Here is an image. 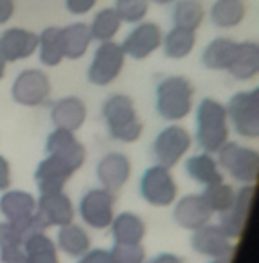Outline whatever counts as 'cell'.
I'll return each instance as SVG.
<instances>
[{"label": "cell", "mask_w": 259, "mask_h": 263, "mask_svg": "<svg viewBox=\"0 0 259 263\" xmlns=\"http://www.w3.org/2000/svg\"><path fill=\"white\" fill-rule=\"evenodd\" d=\"M194 141L202 152L214 155L229 141L230 126L227 108L222 101L214 98H204L194 110Z\"/></svg>", "instance_id": "6da1fadb"}, {"label": "cell", "mask_w": 259, "mask_h": 263, "mask_svg": "<svg viewBox=\"0 0 259 263\" xmlns=\"http://www.w3.org/2000/svg\"><path fill=\"white\" fill-rule=\"evenodd\" d=\"M103 117L112 139L124 144L137 143L143 136L144 124L133 105V99L126 94H112L103 105Z\"/></svg>", "instance_id": "7a4b0ae2"}, {"label": "cell", "mask_w": 259, "mask_h": 263, "mask_svg": "<svg viewBox=\"0 0 259 263\" xmlns=\"http://www.w3.org/2000/svg\"><path fill=\"white\" fill-rule=\"evenodd\" d=\"M194 87L184 76H166L155 88V108L169 123L182 121L193 112Z\"/></svg>", "instance_id": "3957f363"}, {"label": "cell", "mask_w": 259, "mask_h": 263, "mask_svg": "<svg viewBox=\"0 0 259 263\" xmlns=\"http://www.w3.org/2000/svg\"><path fill=\"white\" fill-rule=\"evenodd\" d=\"M216 161L222 172L232 177L241 186H254L259 175V154L250 146L227 141L218 152Z\"/></svg>", "instance_id": "277c9868"}, {"label": "cell", "mask_w": 259, "mask_h": 263, "mask_svg": "<svg viewBox=\"0 0 259 263\" xmlns=\"http://www.w3.org/2000/svg\"><path fill=\"white\" fill-rule=\"evenodd\" d=\"M229 126L243 139L259 137V88L236 92L225 105Z\"/></svg>", "instance_id": "5b68a950"}, {"label": "cell", "mask_w": 259, "mask_h": 263, "mask_svg": "<svg viewBox=\"0 0 259 263\" xmlns=\"http://www.w3.org/2000/svg\"><path fill=\"white\" fill-rule=\"evenodd\" d=\"M139 193L153 208H169L176 202L178 186L171 170L153 164L144 170L139 180Z\"/></svg>", "instance_id": "8992f818"}, {"label": "cell", "mask_w": 259, "mask_h": 263, "mask_svg": "<svg viewBox=\"0 0 259 263\" xmlns=\"http://www.w3.org/2000/svg\"><path fill=\"white\" fill-rule=\"evenodd\" d=\"M193 146V137L187 132V128L180 124L171 123L169 126L162 128L153 141V159L155 164H161L164 168H175L180 161L186 159Z\"/></svg>", "instance_id": "52a82bcc"}, {"label": "cell", "mask_w": 259, "mask_h": 263, "mask_svg": "<svg viewBox=\"0 0 259 263\" xmlns=\"http://www.w3.org/2000/svg\"><path fill=\"white\" fill-rule=\"evenodd\" d=\"M124 62H126V54L121 44H117L115 40L103 42L92 56L90 67L87 70V80L95 87H106L121 76Z\"/></svg>", "instance_id": "ba28073f"}, {"label": "cell", "mask_w": 259, "mask_h": 263, "mask_svg": "<svg viewBox=\"0 0 259 263\" xmlns=\"http://www.w3.org/2000/svg\"><path fill=\"white\" fill-rule=\"evenodd\" d=\"M115 195L105 187H90L85 191L77 204V213L83 223L90 229L105 231L115 216Z\"/></svg>", "instance_id": "9c48e42d"}, {"label": "cell", "mask_w": 259, "mask_h": 263, "mask_svg": "<svg viewBox=\"0 0 259 263\" xmlns=\"http://www.w3.org/2000/svg\"><path fill=\"white\" fill-rule=\"evenodd\" d=\"M51 80L40 69H26L15 78L11 85V98L27 108H36L51 98Z\"/></svg>", "instance_id": "30bf717a"}, {"label": "cell", "mask_w": 259, "mask_h": 263, "mask_svg": "<svg viewBox=\"0 0 259 263\" xmlns=\"http://www.w3.org/2000/svg\"><path fill=\"white\" fill-rule=\"evenodd\" d=\"M36 216L38 223L44 231L51 227H62L74 222L76 209L65 191H54V193H42L36 198Z\"/></svg>", "instance_id": "8fae6325"}, {"label": "cell", "mask_w": 259, "mask_h": 263, "mask_svg": "<svg viewBox=\"0 0 259 263\" xmlns=\"http://www.w3.org/2000/svg\"><path fill=\"white\" fill-rule=\"evenodd\" d=\"M45 152L49 157L58 159L65 166H69L74 173L85 164V159H87V150L76 137V134L62 128H54L47 136Z\"/></svg>", "instance_id": "7c38bea8"}, {"label": "cell", "mask_w": 259, "mask_h": 263, "mask_svg": "<svg viewBox=\"0 0 259 263\" xmlns=\"http://www.w3.org/2000/svg\"><path fill=\"white\" fill-rule=\"evenodd\" d=\"M162 45V29L155 22H139L133 26V29L124 36L123 47L126 58L132 60H146L158 51Z\"/></svg>", "instance_id": "4fadbf2b"}, {"label": "cell", "mask_w": 259, "mask_h": 263, "mask_svg": "<svg viewBox=\"0 0 259 263\" xmlns=\"http://www.w3.org/2000/svg\"><path fill=\"white\" fill-rule=\"evenodd\" d=\"M191 247L196 254L209 259H230L234 252V241L220 229L218 223H205L204 227L193 231Z\"/></svg>", "instance_id": "5bb4252c"}, {"label": "cell", "mask_w": 259, "mask_h": 263, "mask_svg": "<svg viewBox=\"0 0 259 263\" xmlns=\"http://www.w3.org/2000/svg\"><path fill=\"white\" fill-rule=\"evenodd\" d=\"M214 213L205 202L202 193H189L176 198L173 205V220L178 227L186 231H196L211 222Z\"/></svg>", "instance_id": "9a60e30c"}, {"label": "cell", "mask_w": 259, "mask_h": 263, "mask_svg": "<svg viewBox=\"0 0 259 263\" xmlns=\"http://www.w3.org/2000/svg\"><path fill=\"white\" fill-rule=\"evenodd\" d=\"M95 177L105 190L112 191L113 195L123 190L132 177V161L126 154L110 152L95 166Z\"/></svg>", "instance_id": "2e32d148"}, {"label": "cell", "mask_w": 259, "mask_h": 263, "mask_svg": "<svg viewBox=\"0 0 259 263\" xmlns=\"http://www.w3.org/2000/svg\"><path fill=\"white\" fill-rule=\"evenodd\" d=\"M252 198H254V186H241L240 190H236L234 204L230 205V209L223 213V215H220V229L232 241L240 240L245 227H247L248 215H250L252 208Z\"/></svg>", "instance_id": "e0dca14e"}, {"label": "cell", "mask_w": 259, "mask_h": 263, "mask_svg": "<svg viewBox=\"0 0 259 263\" xmlns=\"http://www.w3.org/2000/svg\"><path fill=\"white\" fill-rule=\"evenodd\" d=\"M38 51V34L22 27H9L0 34V54L8 63L27 60Z\"/></svg>", "instance_id": "ac0fdd59"}, {"label": "cell", "mask_w": 259, "mask_h": 263, "mask_svg": "<svg viewBox=\"0 0 259 263\" xmlns=\"http://www.w3.org/2000/svg\"><path fill=\"white\" fill-rule=\"evenodd\" d=\"M88 116L87 105L77 96H65L51 106V121L54 128L77 132L85 124Z\"/></svg>", "instance_id": "d6986e66"}, {"label": "cell", "mask_w": 259, "mask_h": 263, "mask_svg": "<svg viewBox=\"0 0 259 263\" xmlns=\"http://www.w3.org/2000/svg\"><path fill=\"white\" fill-rule=\"evenodd\" d=\"M36 213V198L24 190H6L0 195V215L13 223H26Z\"/></svg>", "instance_id": "ffe728a7"}, {"label": "cell", "mask_w": 259, "mask_h": 263, "mask_svg": "<svg viewBox=\"0 0 259 263\" xmlns=\"http://www.w3.org/2000/svg\"><path fill=\"white\" fill-rule=\"evenodd\" d=\"M72 175L74 172L69 166H65L62 161L47 155L44 161H40V164L34 170V182H36L40 195L54 193V191L65 190L67 182H69Z\"/></svg>", "instance_id": "44dd1931"}, {"label": "cell", "mask_w": 259, "mask_h": 263, "mask_svg": "<svg viewBox=\"0 0 259 263\" xmlns=\"http://www.w3.org/2000/svg\"><path fill=\"white\" fill-rule=\"evenodd\" d=\"M108 229L112 233L113 243L119 245H139L146 238V223L137 213L132 211H123L113 216Z\"/></svg>", "instance_id": "7402d4cb"}, {"label": "cell", "mask_w": 259, "mask_h": 263, "mask_svg": "<svg viewBox=\"0 0 259 263\" xmlns=\"http://www.w3.org/2000/svg\"><path fill=\"white\" fill-rule=\"evenodd\" d=\"M184 170H186L187 177L191 180H194V182L204 187L218 184L223 180V172L220 170L218 161H216L214 155L207 154V152H200V154L187 157Z\"/></svg>", "instance_id": "603a6c76"}, {"label": "cell", "mask_w": 259, "mask_h": 263, "mask_svg": "<svg viewBox=\"0 0 259 263\" xmlns=\"http://www.w3.org/2000/svg\"><path fill=\"white\" fill-rule=\"evenodd\" d=\"M56 247L62 251L63 254L70 256V258H81L92 249V238L87 233L83 226L76 222H70L67 226L58 227V234H56Z\"/></svg>", "instance_id": "cb8c5ba5"}, {"label": "cell", "mask_w": 259, "mask_h": 263, "mask_svg": "<svg viewBox=\"0 0 259 263\" xmlns=\"http://www.w3.org/2000/svg\"><path fill=\"white\" fill-rule=\"evenodd\" d=\"M237 51V42L227 36H218L205 45L202 52V65L209 70H229Z\"/></svg>", "instance_id": "d4e9b609"}, {"label": "cell", "mask_w": 259, "mask_h": 263, "mask_svg": "<svg viewBox=\"0 0 259 263\" xmlns=\"http://www.w3.org/2000/svg\"><path fill=\"white\" fill-rule=\"evenodd\" d=\"M227 72L237 81H250L259 74V45L252 40L237 42V51Z\"/></svg>", "instance_id": "484cf974"}, {"label": "cell", "mask_w": 259, "mask_h": 263, "mask_svg": "<svg viewBox=\"0 0 259 263\" xmlns=\"http://www.w3.org/2000/svg\"><path fill=\"white\" fill-rule=\"evenodd\" d=\"M38 60L44 67H58L65 60L62 27H47L38 34Z\"/></svg>", "instance_id": "4316f807"}, {"label": "cell", "mask_w": 259, "mask_h": 263, "mask_svg": "<svg viewBox=\"0 0 259 263\" xmlns=\"http://www.w3.org/2000/svg\"><path fill=\"white\" fill-rule=\"evenodd\" d=\"M63 49H65V60H81L88 52L92 44L90 27L85 22L69 24L62 29Z\"/></svg>", "instance_id": "83f0119b"}, {"label": "cell", "mask_w": 259, "mask_h": 263, "mask_svg": "<svg viewBox=\"0 0 259 263\" xmlns=\"http://www.w3.org/2000/svg\"><path fill=\"white\" fill-rule=\"evenodd\" d=\"M247 8L243 0H216L209 9V18L220 29H232L245 20Z\"/></svg>", "instance_id": "f1b7e54d"}, {"label": "cell", "mask_w": 259, "mask_h": 263, "mask_svg": "<svg viewBox=\"0 0 259 263\" xmlns=\"http://www.w3.org/2000/svg\"><path fill=\"white\" fill-rule=\"evenodd\" d=\"M24 251L27 254V263H62L56 241L49 236L47 231L31 234L24 241Z\"/></svg>", "instance_id": "f546056e"}, {"label": "cell", "mask_w": 259, "mask_h": 263, "mask_svg": "<svg viewBox=\"0 0 259 263\" xmlns=\"http://www.w3.org/2000/svg\"><path fill=\"white\" fill-rule=\"evenodd\" d=\"M196 45V33L194 31L171 27L166 34H162V45L164 54L169 60H184L194 51Z\"/></svg>", "instance_id": "4dcf8cb0"}, {"label": "cell", "mask_w": 259, "mask_h": 263, "mask_svg": "<svg viewBox=\"0 0 259 263\" xmlns=\"http://www.w3.org/2000/svg\"><path fill=\"white\" fill-rule=\"evenodd\" d=\"M204 20L205 8L200 0H176L175 2V8H173L171 13L173 27H180V29L196 33L198 27L204 24Z\"/></svg>", "instance_id": "1f68e13d"}, {"label": "cell", "mask_w": 259, "mask_h": 263, "mask_svg": "<svg viewBox=\"0 0 259 263\" xmlns=\"http://www.w3.org/2000/svg\"><path fill=\"white\" fill-rule=\"evenodd\" d=\"M88 27H90L92 40L103 44V42L115 40L121 27H123V22H121L115 9L105 8V9H101V11L95 13V16L92 18V24Z\"/></svg>", "instance_id": "d6a6232c"}, {"label": "cell", "mask_w": 259, "mask_h": 263, "mask_svg": "<svg viewBox=\"0 0 259 263\" xmlns=\"http://www.w3.org/2000/svg\"><path fill=\"white\" fill-rule=\"evenodd\" d=\"M205 202L211 208V211L214 215H223L225 211H229L230 205L234 204V197H236V190H234L230 184H227L225 180L218 184H212V186L204 187L202 191Z\"/></svg>", "instance_id": "836d02e7"}, {"label": "cell", "mask_w": 259, "mask_h": 263, "mask_svg": "<svg viewBox=\"0 0 259 263\" xmlns=\"http://www.w3.org/2000/svg\"><path fill=\"white\" fill-rule=\"evenodd\" d=\"M150 0H115L113 9L119 15L123 24H139L144 22L148 11H150Z\"/></svg>", "instance_id": "e575fe53"}, {"label": "cell", "mask_w": 259, "mask_h": 263, "mask_svg": "<svg viewBox=\"0 0 259 263\" xmlns=\"http://www.w3.org/2000/svg\"><path fill=\"white\" fill-rule=\"evenodd\" d=\"M115 263H146V251L143 243L139 245H119L113 243L110 249Z\"/></svg>", "instance_id": "d590c367"}, {"label": "cell", "mask_w": 259, "mask_h": 263, "mask_svg": "<svg viewBox=\"0 0 259 263\" xmlns=\"http://www.w3.org/2000/svg\"><path fill=\"white\" fill-rule=\"evenodd\" d=\"M26 241V233L18 223L2 220L0 222V247L6 245H24Z\"/></svg>", "instance_id": "8d00e7d4"}, {"label": "cell", "mask_w": 259, "mask_h": 263, "mask_svg": "<svg viewBox=\"0 0 259 263\" xmlns=\"http://www.w3.org/2000/svg\"><path fill=\"white\" fill-rule=\"evenodd\" d=\"M0 263H27L24 245H6L0 247Z\"/></svg>", "instance_id": "74e56055"}, {"label": "cell", "mask_w": 259, "mask_h": 263, "mask_svg": "<svg viewBox=\"0 0 259 263\" xmlns=\"http://www.w3.org/2000/svg\"><path fill=\"white\" fill-rule=\"evenodd\" d=\"M76 263H115L110 249H90L87 254L77 258Z\"/></svg>", "instance_id": "f35d334b"}, {"label": "cell", "mask_w": 259, "mask_h": 263, "mask_svg": "<svg viewBox=\"0 0 259 263\" xmlns=\"http://www.w3.org/2000/svg\"><path fill=\"white\" fill-rule=\"evenodd\" d=\"M95 4H97V0H65L67 11H69L70 15H76V16L90 13L92 9L95 8Z\"/></svg>", "instance_id": "ab89813d"}, {"label": "cell", "mask_w": 259, "mask_h": 263, "mask_svg": "<svg viewBox=\"0 0 259 263\" xmlns=\"http://www.w3.org/2000/svg\"><path fill=\"white\" fill-rule=\"evenodd\" d=\"M9 187H11V164L4 155H0V193H4Z\"/></svg>", "instance_id": "60d3db41"}, {"label": "cell", "mask_w": 259, "mask_h": 263, "mask_svg": "<svg viewBox=\"0 0 259 263\" xmlns=\"http://www.w3.org/2000/svg\"><path fill=\"white\" fill-rule=\"evenodd\" d=\"M16 11L15 0H0V26L8 24Z\"/></svg>", "instance_id": "b9f144b4"}, {"label": "cell", "mask_w": 259, "mask_h": 263, "mask_svg": "<svg viewBox=\"0 0 259 263\" xmlns=\"http://www.w3.org/2000/svg\"><path fill=\"white\" fill-rule=\"evenodd\" d=\"M146 263H186V261L178 254H175V252H158V254H155Z\"/></svg>", "instance_id": "7bdbcfd3"}, {"label": "cell", "mask_w": 259, "mask_h": 263, "mask_svg": "<svg viewBox=\"0 0 259 263\" xmlns=\"http://www.w3.org/2000/svg\"><path fill=\"white\" fill-rule=\"evenodd\" d=\"M6 67H8V62H6V60L2 58V54H0V80L6 76Z\"/></svg>", "instance_id": "ee69618b"}, {"label": "cell", "mask_w": 259, "mask_h": 263, "mask_svg": "<svg viewBox=\"0 0 259 263\" xmlns=\"http://www.w3.org/2000/svg\"><path fill=\"white\" fill-rule=\"evenodd\" d=\"M150 2H153V4H158V6H168V4H173V2H176V0H150Z\"/></svg>", "instance_id": "f6af8a7d"}, {"label": "cell", "mask_w": 259, "mask_h": 263, "mask_svg": "<svg viewBox=\"0 0 259 263\" xmlns=\"http://www.w3.org/2000/svg\"><path fill=\"white\" fill-rule=\"evenodd\" d=\"M207 263H230V259H211Z\"/></svg>", "instance_id": "bcb514c9"}]
</instances>
